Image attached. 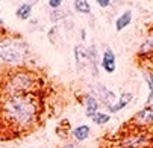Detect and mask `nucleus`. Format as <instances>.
<instances>
[{
    "mask_svg": "<svg viewBox=\"0 0 153 148\" xmlns=\"http://www.w3.org/2000/svg\"><path fill=\"white\" fill-rule=\"evenodd\" d=\"M35 104L30 98L23 95H15L5 104L6 116L18 125H27L35 116Z\"/></svg>",
    "mask_w": 153,
    "mask_h": 148,
    "instance_id": "1",
    "label": "nucleus"
},
{
    "mask_svg": "<svg viewBox=\"0 0 153 148\" xmlns=\"http://www.w3.org/2000/svg\"><path fill=\"white\" fill-rule=\"evenodd\" d=\"M25 57V46L18 41L0 42V59L5 62H20Z\"/></svg>",
    "mask_w": 153,
    "mask_h": 148,
    "instance_id": "2",
    "label": "nucleus"
},
{
    "mask_svg": "<svg viewBox=\"0 0 153 148\" xmlns=\"http://www.w3.org/2000/svg\"><path fill=\"white\" fill-rule=\"evenodd\" d=\"M102 67L105 68L106 73H114L115 70V56L111 50H106L102 59Z\"/></svg>",
    "mask_w": 153,
    "mask_h": 148,
    "instance_id": "3",
    "label": "nucleus"
},
{
    "mask_svg": "<svg viewBox=\"0 0 153 148\" xmlns=\"http://www.w3.org/2000/svg\"><path fill=\"white\" fill-rule=\"evenodd\" d=\"M74 53H76V62L79 65H82L83 62H91V57H90V52L86 50L85 47L82 46H77L74 49Z\"/></svg>",
    "mask_w": 153,
    "mask_h": 148,
    "instance_id": "4",
    "label": "nucleus"
},
{
    "mask_svg": "<svg viewBox=\"0 0 153 148\" xmlns=\"http://www.w3.org/2000/svg\"><path fill=\"white\" fill-rule=\"evenodd\" d=\"M130 21H132V12L130 11H126L124 14H121L120 18H117V23H115V29L117 30H123Z\"/></svg>",
    "mask_w": 153,
    "mask_h": 148,
    "instance_id": "5",
    "label": "nucleus"
},
{
    "mask_svg": "<svg viewBox=\"0 0 153 148\" xmlns=\"http://www.w3.org/2000/svg\"><path fill=\"white\" fill-rule=\"evenodd\" d=\"M97 108H99V103H97V100L94 97L86 98V115L93 118L97 113Z\"/></svg>",
    "mask_w": 153,
    "mask_h": 148,
    "instance_id": "6",
    "label": "nucleus"
},
{
    "mask_svg": "<svg viewBox=\"0 0 153 148\" xmlns=\"http://www.w3.org/2000/svg\"><path fill=\"white\" fill-rule=\"evenodd\" d=\"M130 100H132V94H123L121 95V98H120V101H118V104H112V108H109V110L111 112H118L120 109H123L124 106L127 104V103H130Z\"/></svg>",
    "mask_w": 153,
    "mask_h": 148,
    "instance_id": "7",
    "label": "nucleus"
},
{
    "mask_svg": "<svg viewBox=\"0 0 153 148\" xmlns=\"http://www.w3.org/2000/svg\"><path fill=\"white\" fill-rule=\"evenodd\" d=\"M137 119L143 121V122H149L153 119V104L152 106H147L146 109H143L138 115H137Z\"/></svg>",
    "mask_w": 153,
    "mask_h": 148,
    "instance_id": "8",
    "label": "nucleus"
},
{
    "mask_svg": "<svg viewBox=\"0 0 153 148\" xmlns=\"http://www.w3.org/2000/svg\"><path fill=\"white\" fill-rule=\"evenodd\" d=\"M73 135H74V138L77 141H83V139L88 138V135H90V127L88 125H79L77 129H74Z\"/></svg>",
    "mask_w": 153,
    "mask_h": 148,
    "instance_id": "9",
    "label": "nucleus"
},
{
    "mask_svg": "<svg viewBox=\"0 0 153 148\" xmlns=\"http://www.w3.org/2000/svg\"><path fill=\"white\" fill-rule=\"evenodd\" d=\"M30 12H32V6L30 5H21L18 9H17V17L20 18V20H27L29 17H30Z\"/></svg>",
    "mask_w": 153,
    "mask_h": 148,
    "instance_id": "10",
    "label": "nucleus"
},
{
    "mask_svg": "<svg viewBox=\"0 0 153 148\" xmlns=\"http://www.w3.org/2000/svg\"><path fill=\"white\" fill-rule=\"evenodd\" d=\"M74 8H76V11H79L82 14H90L91 12V6L86 0H74Z\"/></svg>",
    "mask_w": 153,
    "mask_h": 148,
    "instance_id": "11",
    "label": "nucleus"
},
{
    "mask_svg": "<svg viewBox=\"0 0 153 148\" xmlns=\"http://www.w3.org/2000/svg\"><path fill=\"white\" fill-rule=\"evenodd\" d=\"M93 121L96 124H106L109 121V115L108 113H102V112H97L94 116H93Z\"/></svg>",
    "mask_w": 153,
    "mask_h": 148,
    "instance_id": "12",
    "label": "nucleus"
},
{
    "mask_svg": "<svg viewBox=\"0 0 153 148\" xmlns=\"http://www.w3.org/2000/svg\"><path fill=\"white\" fill-rule=\"evenodd\" d=\"M146 80H147L149 89H150V94H149V98H147V104H150V103H153V77L146 74Z\"/></svg>",
    "mask_w": 153,
    "mask_h": 148,
    "instance_id": "13",
    "label": "nucleus"
},
{
    "mask_svg": "<svg viewBox=\"0 0 153 148\" xmlns=\"http://www.w3.org/2000/svg\"><path fill=\"white\" fill-rule=\"evenodd\" d=\"M152 49H153V39H147V41L144 42V44L141 46L140 53H149Z\"/></svg>",
    "mask_w": 153,
    "mask_h": 148,
    "instance_id": "14",
    "label": "nucleus"
},
{
    "mask_svg": "<svg viewBox=\"0 0 153 148\" xmlns=\"http://www.w3.org/2000/svg\"><path fill=\"white\" fill-rule=\"evenodd\" d=\"M61 3H62V0H49V5H50L53 9L59 8V6H61Z\"/></svg>",
    "mask_w": 153,
    "mask_h": 148,
    "instance_id": "15",
    "label": "nucleus"
},
{
    "mask_svg": "<svg viewBox=\"0 0 153 148\" xmlns=\"http://www.w3.org/2000/svg\"><path fill=\"white\" fill-rule=\"evenodd\" d=\"M96 2H97V5H99V6L106 8V6H109V2H111V0H96Z\"/></svg>",
    "mask_w": 153,
    "mask_h": 148,
    "instance_id": "16",
    "label": "nucleus"
},
{
    "mask_svg": "<svg viewBox=\"0 0 153 148\" xmlns=\"http://www.w3.org/2000/svg\"><path fill=\"white\" fill-rule=\"evenodd\" d=\"M0 24H3V20L2 18H0Z\"/></svg>",
    "mask_w": 153,
    "mask_h": 148,
    "instance_id": "17",
    "label": "nucleus"
}]
</instances>
